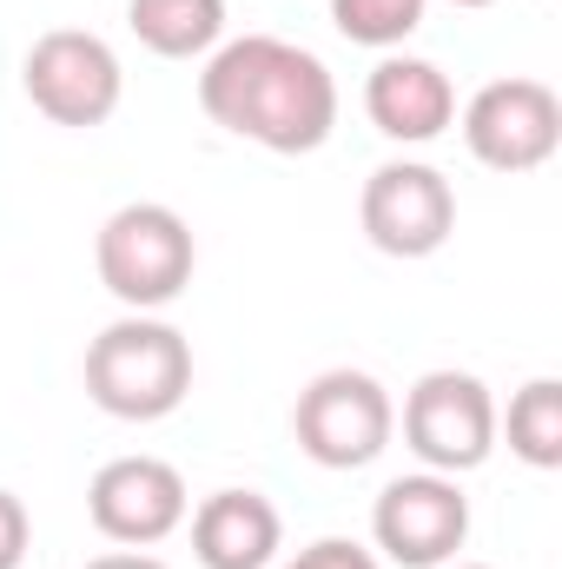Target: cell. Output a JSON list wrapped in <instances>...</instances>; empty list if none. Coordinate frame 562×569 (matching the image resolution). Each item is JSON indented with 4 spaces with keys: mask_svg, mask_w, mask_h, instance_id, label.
<instances>
[{
    "mask_svg": "<svg viewBox=\"0 0 562 569\" xmlns=\"http://www.w3.org/2000/svg\"><path fill=\"white\" fill-rule=\"evenodd\" d=\"M199 107L232 140H252L265 152L298 159V152H318L331 140L338 80L311 47L279 40V33H245V40H219L205 53Z\"/></svg>",
    "mask_w": 562,
    "mask_h": 569,
    "instance_id": "obj_1",
    "label": "cell"
},
{
    "mask_svg": "<svg viewBox=\"0 0 562 569\" xmlns=\"http://www.w3.org/2000/svg\"><path fill=\"white\" fill-rule=\"evenodd\" d=\"M192 391V338L159 311H127L87 345V398L120 425H159Z\"/></svg>",
    "mask_w": 562,
    "mask_h": 569,
    "instance_id": "obj_2",
    "label": "cell"
},
{
    "mask_svg": "<svg viewBox=\"0 0 562 569\" xmlns=\"http://www.w3.org/2000/svg\"><path fill=\"white\" fill-rule=\"evenodd\" d=\"M93 266H100V284H107L127 311H165V305L192 284L199 246H192V226H185L172 206L133 199V206H120V212L100 226Z\"/></svg>",
    "mask_w": 562,
    "mask_h": 569,
    "instance_id": "obj_3",
    "label": "cell"
},
{
    "mask_svg": "<svg viewBox=\"0 0 562 569\" xmlns=\"http://www.w3.org/2000/svg\"><path fill=\"white\" fill-rule=\"evenodd\" d=\"M291 437L318 470H364L391 450L398 437V405L371 371H318L298 405H291Z\"/></svg>",
    "mask_w": 562,
    "mask_h": 569,
    "instance_id": "obj_4",
    "label": "cell"
},
{
    "mask_svg": "<svg viewBox=\"0 0 562 569\" xmlns=\"http://www.w3.org/2000/svg\"><path fill=\"white\" fill-rule=\"evenodd\" d=\"M20 87H27V100H33L40 120L87 133V127H107V120L120 113V100H127V67H120V53H113L100 33H87V27H53V33H40V40L27 47Z\"/></svg>",
    "mask_w": 562,
    "mask_h": 569,
    "instance_id": "obj_5",
    "label": "cell"
},
{
    "mask_svg": "<svg viewBox=\"0 0 562 569\" xmlns=\"http://www.w3.org/2000/svg\"><path fill=\"white\" fill-rule=\"evenodd\" d=\"M404 443L423 470L470 477L496 450V398L476 371H423L404 391Z\"/></svg>",
    "mask_w": 562,
    "mask_h": 569,
    "instance_id": "obj_6",
    "label": "cell"
},
{
    "mask_svg": "<svg viewBox=\"0 0 562 569\" xmlns=\"http://www.w3.org/2000/svg\"><path fill=\"white\" fill-rule=\"evenodd\" d=\"M463 146L490 172H536V166H550L556 146H562L556 87L550 80H530V73H510V80L476 87L470 107H463Z\"/></svg>",
    "mask_w": 562,
    "mask_h": 569,
    "instance_id": "obj_7",
    "label": "cell"
},
{
    "mask_svg": "<svg viewBox=\"0 0 562 569\" xmlns=\"http://www.w3.org/2000/svg\"><path fill=\"white\" fill-rule=\"evenodd\" d=\"M371 543L398 569H443L470 543V497L443 470L391 477L371 503Z\"/></svg>",
    "mask_w": 562,
    "mask_h": 569,
    "instance_id": "obj_8",
    "label": "cell"
},
{
    "mask_svg": "<svg viewBox=\"0 0 562 569\" xmlns=\"http://www.w3.org/2000/svg\"><path fill=\"white\" fill-rule=\"evenodd\" d=\"M358 226L384 259H430L456 232V192L423 159H384L358 192Z\"/></svg>",
    "mask_w": 562,
    "mask_h": 569,
    "instance_id": "obj_9",
    "label": "cell"
},
{
    "mask_svg": "<svg viewBox=\"0 0 562 569\" xmlns=\"http://www.w3.org/2000/svg\"><path fill=\"white\" fill-rule=\"evenodd\" d=\"M192 497H185V477L165 463V457H113L93 470L87 483V517L107 543L120 550H152L165 543L179 523H185Z\"/></svg>",
    "mask_w": 562,
    "mask_h": 569,
    "instance_id": "obj_10",
    "label": "cell"
},
{
    "mask_svg": "<svg viewBox=\"0 0 562 569\" xmlns=\"http://www.w3.org/2000/svg\"><path fill=\"white\" fill-rule=\"evenodd\" d=\"M364 113L384 140L398 146H430L456 127V87L436 60L418 53H384L364 73Z\"/></svg>",
    "mask_w": 562,
    "mask_h": 569,
    "instance_id": "obj_11",
    "label": "cell"
},
{
    "mask_svg": "<svg viewBox=\"0 0 562 569\" xmlns=\"http://www.w3.org/2000/svg\"><path fill=\"white\" fill-rule=\"evenodd\" d=\"M284 550L279 503L259 490H212L192 510V557L199 569H272Z\"/></svg>",
    "mask_w": 562,
    "mask_h": 569,
    "instance_id": "obj_12",
    "label": "cell"
},
{
    "mask_svg": "<svg viewBox=\"0 0 562 569\" xmlns=\"http://www.w3.org/2000/svg\"><path fill=\"white\" fill-rule=\"evenodd\" d=\"M127 27L159 60H205L225 40V0H127Z\"/></svg>",
    "mask_w": 562,
    "mask_h": 569,
    "instance_id": "obj_13",
    "label": "cell"
},
{
    "mask_svg": "<svg viewBox=\"0 0 562 569\" xmlns=\"http://www.w3.org/2000/svg\"><path fill=\"white\" fill-rule=\"evenodd\" d=\"M510 437V457H523L530 470H562V385L556 378H530L510 398V418H496Z\"/></svg>",
    "mask_w": 562,
    "mask_h": 569,
    "instance_id": "obj_14",
    "label": "cell"
},
{
    "mask_svg": "<svg viewBox=\"0 0 562 569\" xmlns=\"http://www.w3.org/2000/svg\"><path fill=\"white\" fill-rule=\"evenodd\" d=\"M423 7L430 0H331V27L351 40V47H404L411 33L423 27Z\"/></svg>",
    "mask_w": 562,
    "mask_h": 569,
    "instance_id": "obj_15",
    "label": "cell"
},
{
    "mask_svg": "<svg viewBox=\"0 0 562 569\" xmlns=\"http://www.w3.org/2000/svg\"><path fill=\"white\" fill-rule=\"evenodd\" d=\"M279 569H378V557L364 550V543H351V537H318L311 550H298L291 563Z\"/></svg>",
    "mask_w": 562,
    "mask_h": 569,
    "instance_id": "obj_16",
    "label": "cell"
},
{
    "mask_svg": "<svg viewBox=\"0 0 562 569\" xmlns=\"http://www.w3.org/2000/svg\"><path fill=\"white\" fill-rule=\"evenodd\" d=\"M27 543H33V517L13 490H0V569H20L27 563Z\"/></svg>",
    "mask_w": 562,
    "mask_h": 569,
    "instance_id": "obj_17",
    "label": "cell"
},
{
    "mask_svg": "<svg viewBox=\"0 0 562 569\" xmlns=\"http://www.w3.org/2000/svg\"><path fill=\"white\" fill-rule=\"evenodd\" d=\"M87 569H165L159 557H145V550H113V557H93Z\"/></svg>",
    "mask_w": 562,
    "mask_h": 569,
    "instance_id": "obj_18",
    "label": "cell"
},
{
    "mask_svg": "<svg viewBox=\"0 0 562 569\" xmlns=\"http://www.w3.org/2000/svg\"><path fill=\"white\" fill-rule=\"evenodd\" d=\"M450 7H496V0H450Z\"/></svg>",
    "mask_w": 562,
    "mask_h": 569,
    "instance_id": "obj_19",
    "label": "cell"
},
{
    "mask_svg": "<svg viewBox=\"0 0 562 569\" xmlns=\"http://www.w3.org/2000/svg\"><path fill=\"white\" fill-rule=\"evenodd\" d=\"M443 569H450V563H443ZM456 569H490V563H456Z\"/></svg>",
    "mask_w": 562,
    "mask_h": 569,
    "instance_id": "obj_20",
    "label": "cell"
}]
</instances>
